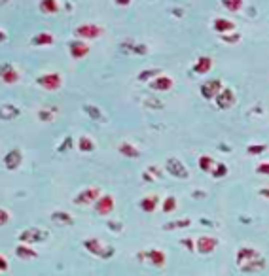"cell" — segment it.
Wrapping results in <instances>:
<instances>
[{"label": "cell", "mask_w": 269, "mask_h": 276, "mask_svg": "<svg viewBox=\"0 0 269 276\" xmlns=\"http://www.w3.org/2000/svg\"><path fill=\"white\" fill-rule=\"evenodd\" d=\"M10 220H12V216H10L8 210H6V208H0V227L8 225V224H10Z\"/></svg>", "instance_id": "cell-41"}, {"label": "cell", "mask_w": 269, "mask_h": 276, "mask_svg": "<svg viewBox=\"0 0 269 276\" xmlns=\"http://www.w3.org/2000/svg\"><path fill=\"white\" fill-rule=\"evenodd\" d=\"M101 197H103V193H101L99 188H86L72 198V202L78 204V206H87V204H95Z\"/></svg>", "instance_id": "cell-7"}, {"label": "cell", "mask_w": 269, "mask_h": 276, "mask_svg": "<svg viewBox=\"0 0 269 276\" xmlns=\"http://www.w3.org/2000/svg\"><path fill=\"white\" fill-rule=\"evenodd\" d=\"M142 180H144V182H150V184H152V182H154V178H152V176H150V174L144 170V172H142Z\"/></svg>", "instance_id": "cell-49"}, {"label": "cell", "mask_w": 269, "mask_h": 276, "mask_svg": "<svg viewBox=\"0 0 269 276\" xmlns=\"http://www.w3.org/2000/svg\"><path fill=\"white\" fill-rule=\"evenodd\" d=\"M52 222L55 225H61V227H72L74 225V218L70 216L69 212L55 210V212H52Z\"/></svg>", "instance_id": "cell-23"}, {"label": "cell", "mask_w": 269, "mask_h": 276, "mask_svg": "<svg viewBox=\"0 0 269 276\" xmlns=\"http://www.w3.org/2000/svg\"><path fill=\"white\" fill-rule=\"evenodd\" d=\"M161 74H163V70H161V68H146V70H142V72H139L137 80H139V82H142V84H144V82H148V84H150L152 80H156L157 76H161Z\"/></svg>", "instance_id": "cell-31"}, {"label": "cell", "mask_w": 269, "mask_h": 276, "mask_svg": "<svg viewBox=\"0 0 269 276\" xmlns=\"http://www.w3.org/2000/svg\"><path fill=\"white\" fill-rule=\"evenodd\" d=\"M256 174H261V176H269V161H263L256 166Z\"/></svg>", "instance_id": "cell-42"}, {"label": "cell", "mask_w": 269, "mask_h": 276, "mask_svg": "<svg viewBox=\"0 0 269 276\" xmlns=\"http://www.w3.org/2000/svg\"><path fill=\"white\" fill-rule=\"evenodd\" d=\"M114 208H116V198H114L112 195H108V193H104L103 197L95 202V212H97V216H101V218L110 216L114 212Z\"/></svg>", "instance_id": "cell-11"}, {"label": "cell", "mask_w": 269, "mask_h": 276, "mask_svg": "<svg viewBox=\"0 0 269 276\" xmlns=\"http://www.w3.org/2000/svg\"><path fill=\"white\" fill-rule=\"evenodd\" d=\"M150 89L152 91H157V93H167V91H171L174 87V80L171 76H167V74H161V76H157L156 80H152L150 84Z\"/></svg>", "instance_id": "cell-15"}, {"label": "cell", "mask_w": 269, "mask_h": 276, "mask_svg": "<svg viewBox=\"0 0 269 276\" xmlns=\"http://www.w3.org/2000/svg\"><path fill=\"white\" fill-rule=\"evenodd\" d=\"M118 152H120V156L127 157V159H137V157H140L139 148L133 146L131 142H122V144L118 146Z\"/></svg>", "instance_id": "cell-27"}, {"label": "cell", "mask_w": 269, "mask_h": 276, "mask_svg": "<svg viewBox=\"0 0 269 276\" xmlns=\"http://www.w3.org/2000/svg\"><path fill=\"white\" fill-rule=\"evenodd\" d=\"M72 144H74V140H72V136H67L65 140H63L61 146L57 148V152H61V154H65V152H69L70 148H72Z\"/></svg>", "instance_id": "cell-40"}, {"label": "cell", "mask_w": 269, "mask_h": 276, "mask_svg": "<svg viewBox=\"0 0 269 276\" xmlns=\"http://www.w3.org/2000/svg\"><path fill=\"white\" fill-rule=\"evenodd\" d=\"M89 52H91V46L84 42V40H72V42H69V53L74 60L86 59Z\"/></svg>", "instance_id": "cell-12"}, {"label": "cell", "mask_w": 269, "mask_h": 276, "mask_svg": "<svg viewBox=\"0 0 269 276\" xmlns=\"http://www.w3.org/2000/svg\"><path fill=\"white\" fill-rule=\"evenodd\" d=\"M214 102H216L218 110H231L237 104V95H235V91L231 87H224L220 91V95L214 98Z\"/></svg>", "instance_id": "cell-9"}, {"label": "cell", "mask_w": 269, "mask_h": 276, "mask_svg": "<svg viewBox=\"0 0 269 276\" xmlns=\"http://www.w3.org/2000/svg\"><path fill=\"white\" fill-rule=\"evenodd\" d=\"M8 270H10V261L0 254V272H8Z\"/></svg>", "instance_id": "cell-46"}, {"label": "cell", "mask_w": 269, "mask_h": 276, "mask_svg": "<svg viewBox=\"0 0 269 276\" xmlns=\"http://www.w3.org/2000/svg\"><path fill=\"white\" fill-rule=\"evenodd\" d=\"M222 89H224L222 80H208V82H205V84L199 87V93L205 100H214V98L220 95Z\"/></svg>", "instance_id": "cell-10"}, {"label": "cell", "mask_w": 269, "mask_h": 276, "mask_svg": "<svg viewBox=\"0 0 269 276\" xmlns=\"http://www.w3.org/2000/svg\"><path fill=\"white\" fill-rule=\"evenodd\" d=\"M265 258L261 256V258L254 259V261H250V263H246V265H243L241 267V270H243L244 274H258V272H263V268H265Z\"/></svg>", "instance_id": "cell-22"}, {"label": "cell", "mask_w": 269, "mask_h": 276, "mask_svg": "<svg viewBox=\"0 0 269 276\" xmlns=\"http://www.w3.org/2000/svg\"><path fill=\"white\" fill-rule=\"evenodd\" d=\"M19 242L21 244H27V246H33V244H38V242H46L50 238V231H46L42 227H27L25 231L19 233Z\"/></svg>", "instance_id": "cell-2"}, {"label": "cell", "mask_w": 269, "mask_h": 276, "mask_svg": "<svg viewBox=\"0 0 269 276\" xmlns=\"http://www.w3.org/2000/svg\"><path fill=\"white\" fill-rule=\"evenodd\" d=\"M120 50L123 53H129V55H139V57H144L148 55V46L140 42H122L120 44Z\"/></svg>", "instance_id": "cell-19"}, {"label": "cell", "mask_w": 269, "mask_h": 276, "mask_svg": "<svg viewBox=\"0 0 269 276\" xmlns=\"http://www.w3.org/2000/svg\"><path fill=\"white\" fill-rule=\"evenodd\" d=\"M144 104H146L148 108H152V110H161V108H163V102L157 100V98H146Z\"/></svg>", "instance_id": "cell-39"}, {"label": "cell", "mask_w": 269, "mask_h": 276, "mask_svg": "<svg viewBox=\"0 0 269 276\" xmlns=\"http://www.w3.org/2000/svg\"><path fill=\"white\" fill-rule=\"evenodd\" d=\"M19 80H21V74L14 64H10V62L0 64V82H4L6 86H16Z\"/></svg>", "instance_id": "cell-13"}, {"label": "cell", "mask_w": 269, "mask_h": 276, "mask_svg": "<svg viewBox=\"0 0 269 276\" xmlns=\"http://www.w3.org/2000/svg\"><path fill=\"white\" fill-rule=\"evenodd\" d=\"M38 10H40V14L44 16H55V14H59V2L57 0H42L40 4H38Z\"/></svg>", "instance_id": "cell-26"}, {"label": "cell", "mask_w": 269, "mask_h": 276, "mask_svg": "<svg viewBox=\"0 0 269 276\" xmlns=\"http://www.w3.org/2000/svg\"><path fill=\"white\" fill-rule=\"evenodd\" d=\"M16 256L19 259H25V261H31V259L38 258V252L33 248V246H27V244H19L16 248Z\"/></svg>", "instance_id": "cell-28"}, {"label": "cell", "mask_w": 269, "mask_h": 276, "mask_svg": "<svg viewBox=\"0 0 269 276\" xmlns=\"http://www.w3.org/2000/svg\"><path fill=\"white\" fill-rule=\"evenodd\" d=\"M21 116V108L18 104L6 102L0 106V121H14Z\"/></svg>", "instance_id": "cell-20"}, {"label": "cell", "mask_w": 269, "mask_h": 276, "mask_svg": "<svg viewBox=\"0 0 269 276\" xmlns=\"http://www.w3.org/2000/svg\"><path fill=\"white\" fill-rule=\"evenodd\" d=\"M222 6H224L227 12L237 14V12H241V10L244 8V2L243 0H222Z\"/></svg>", "instance_id": "cell-34"}, {"label": "cell", "mask_w": 269, "mask_h": 276, "mask_svg": "<svg viewBox=\"0 0 269 276\" xmlns=\"http://www.w3.org/2000/svg\"><path fill=\"white\" fill-rule=\"evenodd\" d=\"M146 172L150 174V176H152V178H154V176H156V178H161V170H159V168H157L156 164H150V166H148L146 168Z\"/></svg>", "instance_id": "cell-45"}, {"label": "cell", "mask_w": 269, "mask_h": 276, "mask_svg": "<svg viewBox=\"0 0 269 276\" xmlns=\"http://www.w3.org/2000/svg\"><path fill=\"white\" fill-rule=\"evenodd\" d=\"M55 114H57V110H48V108H42V110H38V120L44 121V123H52V121H55Z\"/></svg>", "instance_id": "cell-37"}, {"label": "cell", "mask_w": 269, "mask_h": 276, "mask_svg": "<svg viewBox=\"0 0 269 276\" xmlns=\"http://www.w3.org/2000/svg\"><path fill=\"white\" fill-rule=\"evenodd\" d=\"M212 68H214V60H212V57H207V55H201L199 59L195 60V64L191 66V70L199 76H207Z\"/></svg>", "instance_id": "cell-18"}, {"label": "cell", "mask_w": 269, "mask_h": 276, "mask_svg": "<svg viewBox=\"0 0 269 276\" xmlns=\"http://www.w3.org/2000/svg\"><path fill=\"white\" fill-rule=\"evenodd\" d=\"M218 240L216 236H210V234H203L199 236L197 240H195V252L199 254V256H210V254H214L218 248Z\"/></svg>", "instance_id": "cell-8"}, {"label": "cell", "mask_w": 269, "mask_h": 276, "mask_svg": "<svg viewBox=\"0 0 269 276\" xmlns=\"http://www.w3.org/2000/svg\"><path fill=\"white\" fill-rule=\"evenodd\" d=\"M227 174H229V166L226 163H216L214 168H212V172H210V176L214 180H220V178H226Z\"/></svg>", "instance_id": "cell-33"}, {"label": "cell", "mask_w": 269, "mask_h": 276, "mask_svg": "<svg viewBox=\"0 0 269 276\" xmlns=\"http://www.w3.org/2000/svg\"><path fill=\"white\" fill-rule=\"evenodd\" d=\"M261 258V254L256 248H248V246H243V248H239L237 254H235V263H237V267L241 268L243 265L246 263H250L254 259Z\"/></svg>", "instance_id": "cell-14"}, {"label": "cell", "mask_w": 269, "mask_h": 276, "mask_svg": "<svg viewBox=\"0 0 269 276\" xmlns=\"http://www.w3.org/2000/svg\"><path fill=\"white\" fill-rule=\"evenodd\" d=\"M161 208H163V212H165V214H173L174 210L178 208V200H176V197H174V195H169V197H165V200H163Z\"/></svg>", "instance_id": "cell-35"}, {"label": "cell", "mask_w": 269, "mask_h": 276, "mask_svg": "<svg viewBox=\"0 0 269 276\" xmlns=\"http://www.w3.org/2000/svg\"><path fill=\"white\" fill-rule=\"evenodd\" d=\"M36 86H40L44 91L55 93L63 87V76L59 72H44L36 78Z\"/></svg>", "instance_id": "cell-3"}, {"label": "cell", "mask_w": 269, "mask_h": 276, "mask_svg": "<svg viewBox=\"0 0 269 276\" xmlns=\"http://www.w3.org/2000/svg\"><path fill=\"white\" fill-rule=\"evenodd\" d=\"M241 38H243V34L239 32V30H235V32H229V34H224L220 36V40L224 44H227V46H235V44L241 42Z\"/></svg>", "instance_id": "cell-36"}, {"label": "cell", "mask_w": 269, "mask_h": 276, "mask_svg": "<svg viewBox=\"0 0 269 276\" xmlns=\"http://www.w3.org/2000/svg\"><path fill=\"white\" fill-rule=\"evenodd\" d=\"M263 152H267V146L265 144H250V146H246V156L250 157L261 156Z\"/></svg>", "instance_id": "cell-38"}, {"label": "cell", "mask_w": 269, "mask_h": 276, "mask_svg": "<svg viewBox=\"0 0 269 276\" xmlns=\"http://www.w3.org/2000/svg\"><path fill=\"white\" fill-rule=\"evenodd\" d=\"M31 44L36 46V48H48V46L55 44V36L52 32H38L36 36L31 38Z\"/></svg>", "instance_id": "cell-24"}, {"label": "cell", "mask_w": 269, "mask_h": 276, "mask_svg": "<svg viewBox=\"0 0 269 276\" xmlns=\"http://www.w3.org/2000/svg\"><path fill=\"white\" fill-rule=\"evenodd\" d=\"M23 163V152L18 150V148H14V150H10L8 154L4 156V166L8 168V170H18L19 166Z\"/></svg>", "instance_id": "cell-16"}, {"label": "cell", "mask_w": 269, "mask_h": 276, "mask_svg": "<svg viewBox=\"0 0 269 276\" xmlns=\"http://www.w3.org/2000/svg\"><path fill=\"white\" fill-rule=\"evenodd\" d=\"M108 229L112 231V233H122L123 231V225H122V222H108Z\"/></svg>", "instance_id": "cell-43"}, {"label": "cell", "mask_w": 269, "mask_h": 276, "mask_svg": "<svg viewBox=\"0 0 269 276\" xmlns=\"http://www.w3.org/2000/svg\"><path fill=\"white\" fill-rule=\"evenodd\" d=\"M82 246L86 248L91 256H95V258H101V259H110L116 254L114 250V246H106L103 240H99L95 236H89L86 240L82 242Z\"/></svg>", "instance_id": "cell-1"}, {"label": "cell", "mask_w": 269, "mask_h": 276, "mask_svg": "<svg viewBox=\"0 0 269 276\" xmlns=\"http://www.w3.org/2000/svg\"><path fill=\"white\" fill-rule=\"evenodd\" d=\"M95 142H93V138L87 136V134H82L78 138V150L82 154H91V152H95Z\"/></svg>", "instance_id": "cell-30"}, {"label": "cell", "mask_w": 269, "mask_h": 276, "mask_svg": "<svg viewBox=\"0 0 269 276\" xmlns=\"http://www.w3.org/2000/svg\"><path fill=\"white\" fill-rule=\"evenodd\" d=\"M104 34V28L101 25H97V23H84V25H78L74 28V36H76V40H97V38H101Z\"/></svg>", "instance_id": "cell-4"}, {"label": "cell", "mask_w": 269, "mask_h": 276, "mask_svg": "<svg viewBox=\"0 0 269 276\" xmlns=\"http://www.w3.org/2000/svg\"><path fill=\"white\" fill-rule=\"evenodd\" d=\"M212 28H214V32L224 36V34H229V32H235L237 30V25H235V21H231V19L216 18L212 21Z\"/></svg>", "instance_id": "cell-17"}, {"label": "cell", "mask_w": 269, "mask_h": 276, "mask_svg": "<svg viewBox=\"0 0 269 276\" xmlns=\"http://www.w3.org/2000/svg\"><path fill=\"white\" fill-rule=\"evenodd\" d=\"M82 110L89 116V120L97 121V123H106V116L101 112V108L95 106V104H84V106H82Z\"/></svg>", "instance_id": "cell-25"}, {"label": "cell", "mask_w": 269, "mask_h": 276, "mask_svg": "<svg viewBox=\"0 0 269 276\" xmlns=\"http://www.w3.org/2000/svg\"><path fill=\"white\" fill-rule=\"evenodd\" d=\"M258 195L269 200V188H260V190H258Z\"/></svg>", "instance_id": "cell-47"}, {"label": "cell", "mask_w": 269, "mask_h": 276, "mask_svg": "<svg viewBox=\"0 0 269 276\" xmlns=\"http://www.w3.org/2000/svg\"><path fill=\"white\" fill-rule=\"evenodd\" d=\"M193 198H205V191H193Z\"/></svg>", "instance_id": "cell-48"}, {"label": "cell", "mask_w": 269, "mask_h": 276, "mask_svg": "<svg viewBox=\"0 0 269 276\" xmlns=\"http://www.w3.org/2000/svg\"><path fill=\"white\" fill-rule=\"evenodd\" d=\"M129 0H116V6H129Z\"/></svg>", "instance_id": "cell-50"}, {"label": "cell", "mask_w": 269, "mask_h": 276, "mask_svg": "<svg viewBox=\"0 0 269 276\" xmlns=\"http://www.w3.org/2000/svg\"><path fill=\"white\" fill-rule=\"evenodd\" d=\"M139 261H148L150 265H154L157 268H163L167 265V254L163 250H157V248H152V250L146 252H139L137 254Z\"/></svg>", "instance_id": "cell-5"}, {"label": "cell", "mask_w": 269, "mask_h": 276, "mask_svg": "<svg viewBox=\"0 0 269 276\" xmlns=\"http://www.w3.org/2000/svg\"><path fill=\"white\" fill-rule=\"evenodd\" d=\"M139 206L142 212H146V214H154L159 206V197L157 195H146V197L140 198Z\"/></svg>", "instance_id": "cell-21"}, {"label": "cell", "mask_w": 269, "mask_h": 276, "mask_svg": "<svg viewBox=\"0 0 269 276\" xmlns=\"http://www.w3.org/2000/svg\"><path fill=\"white\" fill-rule=\"evenodd\" d=\"M6 40H8V34H6V32H4L2 28H0V44H2V42H6Z\"/></svg>", "instance_id": "cell-51"}, {"label": "cell", "mask_w": 269, "mask_h": 276, "mask_svg": "<svg viewBox=\"0 0 269 276\" xmlns=\"http://www.w3.org/2000/svg\"><path fill=\"white\" fill-rule=\"evenodd\" d=\"M165 170L173 178H178V180H188L190 178V170L188 166L178 159V157H169L165 161Z\"/></svg>", "instance_id": "cell-6"}, {"label": "cell", "mask_w": 269, "mask_h": 276, "mask_svg": "<svg viewBox=\"0 0 269 276\" xmlns=\"http://www.w3.org/2000/svg\"><path fill=\"white\" fill-rule=\"evenodd\" d=\"M214 159L210 156H201L199 159H197V166H199V170L201 172H207L210 174L212 172V168H214Z\"/></svg>", "instance_id": "cell-32"}, {"label": "cell", "mask_w": 269, "mask_h": 276, "mask_svg": "<svg viewBox=\"0 0 269 276\" xmlns=\"http://www.w3.org/2000/svg\"><path fill=\"white\" fill-rule=\"evenodd\" d=\"M191 225L190 218H180V220H174V222H167L163 225V231H178V229H186Z\"/></svg>", "instance_id": "cell-29"}, {"label": "cell", "mask_w": 269, "mask_h": 276, "mask_svg": "<svg viewBox=\"0 0 269 276\" xmlns=\"http://www.w3.org/2000/svg\"><path fill=\"white\" fill-rule=\"evenodd\" d=\"M180 246H184L188 252H195V240H191V238H182Z\"/></svg>", "instance_id": "cell-44"}]
</instances>
